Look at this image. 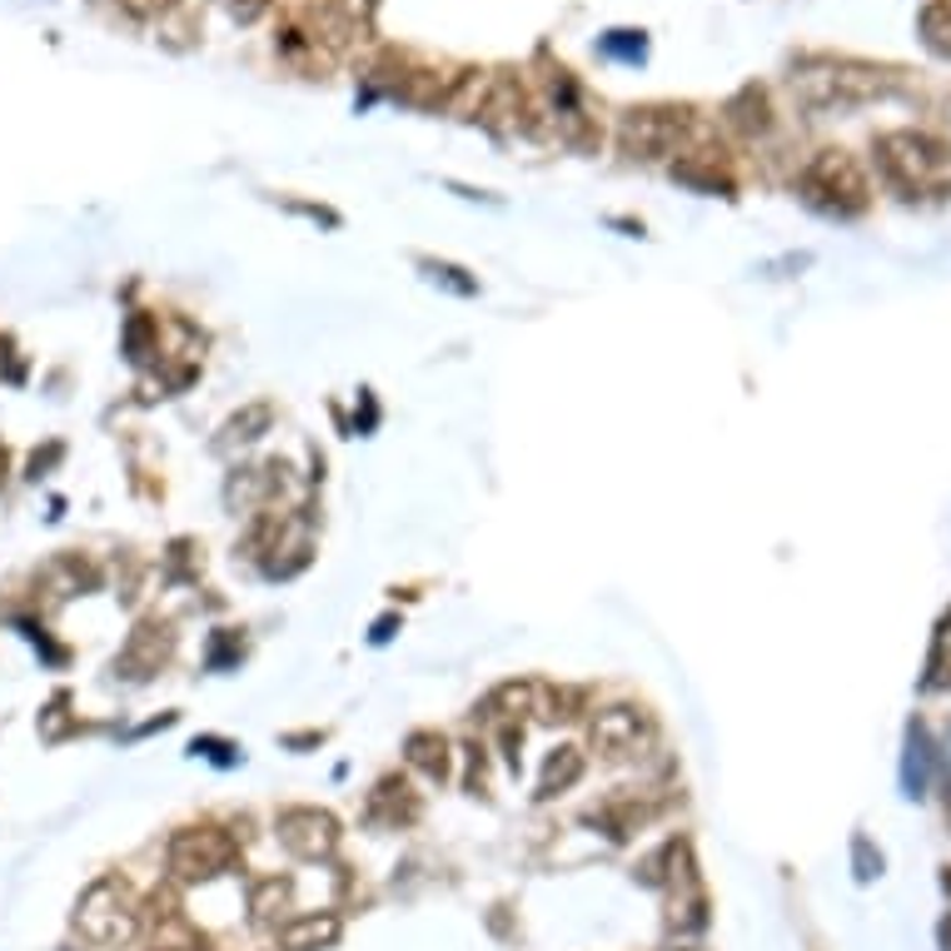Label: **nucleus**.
I'll return each mask as SVG.
<instances>
[{"label":"nucleus","mask_w":951,"mask_h":951,"mask_svg":"<svg viewBox=\"0 0 951 951\" xmlns=\"http://www.w3.org/2000/svg\"><path fill=\"white\" fill-rule=\"evenodd\" d=\"M280 837H284V847L299 852V857H324V852L340 842V827L324 812H284Z\"/></svg>","instance_id":"obj_1"},{"label":"nucleus","mask_w":951,"mask_h":951,"mask_svg":"<svg viewBox=\"0 0 951 951\" xmlns=\"http://www.w3.org/2000/svg\"><path fill=\"white\" fill-rule=\"evenodd\" d=\"M229 857H235V847L219 832H190V837L175 842V867L185 877H215L229 867Z\"/></svg>","instance_id":"obj_2"},{"label":"nucleus","mask_w":951,"mask_h":951,"mask_svg":"<svg viewBox=\"0 0 951 951\" xmlns=\"http://www.w3.org/2000/svg\"><path fill=\"white\" fill-rule=\"evenodd\" d=\"M593 742H598L603 752H628L638 742V717L628 713V708H613V713L598 717V727H593Z\"/></svg>","instance_id":"obj_3"},{"label":"nucleus","mask_w":951,"mask_h":951,"mask_svg":"<svg viewBox=\"0 0 951 951\" xmlns=\"http://www.w3.org/2000/svg\"><path fill=\"white\" fill-rule=\"evenodd\" d=\"M334 937H340V922H329V917H324V922H319V917H305L299 927L284 931V947H289V951H309L314 941L324 947V941H334Z\"/></svg>","instance_id":"obj_4"},{"label":"nucleus","mask_w":951,"mask_h":951,"mask_svg":"<svg viewBox=\"0 0 951 951\" xmlns=\"http://www.w3.org/2000/svg\"><path fill=\"white\" fill-rule=\"evenodd\" d=\"M583 772V762H578V752L573 748H563V758H554L548 762V772H544V797H554L558 787H568V782Z\"/></svg>","instance_id":"obj_5"},{"label":"nucleus","mask_w":951,"mask_h":951,"mask_svg":"<svg viewBox=\"0 0 951 951\" xmlns=\"http://www.w3.org/2000/svg\"><path fill=\"white\" fill-rule=\"evenodd\" d=\"M260 429H270V408L264 404H254V408H245V414H235L229 419V439H260Z\"/></svg>","instance_id":"obj_6"}]
</instances>
